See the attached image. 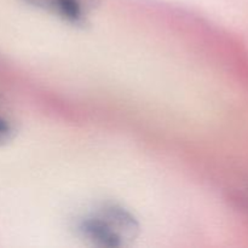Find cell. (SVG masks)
Returning <instances> with one entry per match:
<instances>
[{
    "label": "cell",
    "instance_id": "cell-3",
    "mask_svg": "<svg viewBox=\"0 0 248 248\" xmlns=\"http://www.w3.org/2000/svg\"><path fill=\"white\" fill-rule=\"evenodd\" d=\"M17 131V120L6 103L0 99V147L11 142Z\"/></svg>",
    "mask_w": 248,
    "mask_h": 248
},
{
    "label": "cell",
    "instance_id": "cell-2",
    "mask_svg": "<svg viewBox=\"0 0 248 248\" xmlns=\"http://www.w3.org/2000/svg\"><path fill=\"white\" fill-rule=\"evenodd\" d=\"M27 5L62 19L70 26L87 23L93 9V0H23Z\"/></svg>",
    "mask_w": 248,
    "mask_h": 248
},
{
    "label": "cell",
    "instance_id": "cell-1",
    "mask_svg": "<svg viewBox=\"0 0 248 248\" xmlns=\"http://www.w3.org/2000/svg\"><path fill=\"white\" fill-rule=\"evenodd\" d=\"M75 230L78 236L91 246L125 247L138 236L140 225L128 210L114 203H104L80 216Z\"/></svg>",
    "mask_w": 248,
    "mask_h": 248
}]
</instances>
